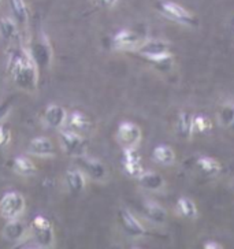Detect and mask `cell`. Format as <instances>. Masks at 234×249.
Wrapping results in <instances>:
<instances>
[{"instance_id": "1", "label": "cell", "mask_w": 234, "mask_h": 249, "mask_svg": "<svg viewBox=\"0 0 234 249\" xmlns=\"http://www.w3.org/2000/svg\"><path fill=\"white\" fill-rule=\"evenodd\" d=\"M8 71L11 74L15 85L25 92H35L38 84V69L29 51L21 47L13 48L8 58Z\"/></svg>"}, {"instance_id": "2", "label": "cell", "mask_w": 234, "mask_h": 249, "mask_svg": "<svg viewBox=\"0 0 234 249\" xmlns=\"http://www.w3.org/2000/svg\"><path fill=\"white\" fill-rule=\"evenodd\" d=\"M29 53L32 59L35 60L38 70L48 69L52 62V48L44 35L37 36L32 40L29 48Z\"/></svg>"}, {"instance_id": "3", "label": "cell", "mask_w": 234, "mask_h": 249, "mask_svg": "<svg viewBox=\"0 0 234 249\" xmlns=\"http://www.w3.org/2000/svg\"><path fill=\"white\" fill-rule=\"evenodd\" d=\"M158 10L161 11L164 17H167L170 19L176 21L178 23H182L186 26H195L196 19L192 13L180 4H177L174 1H168V0H162L158 3Z\"/></svg>"}, {"instance_id": "4", "label": "cell", "mask_w": 234, "mask_h": 249, "mask_svg": "<svg viewBox=\"0 0 234 249\" xmlns=\"http://www.w3.org/2000/svg\"><path fill=\"white\" fill-rule=\"evenodd\" d=\"M25 210V198L18 192H8L0 200V215L6 219L18 218Z\"/></svg>"}, {"instance_id": "5", "label": "cell", "mask_w": 234, "mask_h": 249, "mask_svg": "<svg viewBox=\"0 0 234 249\" xmlns=\"http://www.w3.org/2000/svg\"><path fill=\"white\" fill-rule=\"evenodd\" d=\"M59 140L60 144L65 149V152L70 156H81L85 152V148L88 145V141L81 136L80 133L66 129V130H60L59 133Z\"/></svg>"}, {"instance_id": "6", "label": "cell", "mask_w": 234, "mask_h": 249, "mask_svg": "<svg viewBox=\"0 0 234 249\" xmlns=\"http://www.w3.org/2000/svg\"><path fill=\"white\" fill-rule=\"evenodd\" d=\"M32 231L36 241L41 247H51L54 244V226L43 215H37L32 220Z\"/></svg>"}, {"instance_id": "7", "label": "cell", "mask_w": 234, "mask_h": 249, "mask_svg": "<svg viewBox=\"0 0 234 249\" xmlns=\"http://www.w3.org/2000/svg\"><path fill=\"white\" fill-rule=\"evenodd\" d=\"M75 163H77V166L80 167V170L84 174H87L89 178H92L95 181H102L107 176L106 166L103 164L102 161L96 160V159L87 158V156L81 155V156L75 158Z\"/></svg>"}, {"instance_id": "8", "label": "cell", "mask_w": 234, "mask_h": 249, "mask_svg": "<svg viewBox=\"0 0 234 249\" xmlns=\"http://www.w3.org/2000/svg\"><path fill=\"white\" fill-rule=\"evenodd\" d=\"M118 139L125 148H134L140 142L141 130L137 124L132 122H122L118 127Z\"/></svg>"}, {"instance_id": "9", "label": "cell", "mask_w": 234, "mask_h": 249, "mask_svg": "<svg viewBox=\"0 0 234 249\" xmlns=\"http://www.w3.org/2000/svg\"><path fill=\"white\" fill-rule=\"evenodd\" d=\"M119 222L124 227V230L132 237H140L145 234V229L136 219V216L127 210H121L119 211Z\"/></svg>"}, {"instance_id": "10", "label": "cell", "mask_w": 234, "mask_h": 249, "mask_svg": "<svg viewBox=\"0 0 234 249\" xmlns=\"http://www.w3.org/2000/svg\"><path fill=\"white\" fill-rule=\"evenodd\" d=\"M30 155L38 156V158H52L55 156V148L50 139L47 137H36L29 142L28 148Z\"/></svg>"}, {"instance_id": "11", "label": "cell", "mask_w": 234, "mask_h": 249, "mask_svg": "<svg viewBox=\"0 0 234 249\" xmlns=\"http://www.w3.org/2000/svg\"><path fill=\"white\" fill-rule=\"evenodd\" d=\"M112 44H114V47L121 48V50H130V48L140 47L143 44V40L137 33H134L132 30H121L114 37Z\"/></svg>"}, {"instance_id": "12", "label": "cell", "mask_w": 234, "mask_h": 249, "mask_svg": "<svg viewBox=\"0 0 234 249\" xmlns=\"http://www.w3.org/2000/svg\"><path fill=\"white\" fill-rule=\"evenodd\" d=\"M66 119L67 112L62 106L52 104V106L47 107V110L44 112V122L47 126H50L52 129H58L66 122Z\"/></svg>"}, {"instance_id": "13", "label": "cell", "mask_w": 234, "mask_h": 249, "mask_svg": "<svg viewBox=\"0 0 234 249\" xmlns=\"http://www.w3.org/2000/svg\"><path fill=\"white\" fill-rule=\"evenodd\" d=\"M25 234H26V226L18 218L8 219L6 226L3 227V235L10 242L21 241Z\"/></svg>"}, {"instance_id": "14", "label": "cell", "mask_w": 234, "mask_h": 249, "mask_svg": "<svg viewBox=\"0 0 234 249\" xmlns=\"http://www.w3.org/2000/svg\"><path fill=\"white\" fill-rule=\"evenodd\" d=\"M66 122L69 124V129L77 133L89 132V129L92 126V122L88 115H85L84 112H80V111H74L73 114H70L67 117Z\"/></svg>"}, {"instance_id": "15", "label": "cell", "mask_w": 234, "mask_h": 249, "mask_svg": "<svg viewBox=\"0 0 234 249\" xmlns=\"http://www.w3.org/2000/svg\"><path fill=\"white\" fill-rule=\"evenodd\" d=\"M66 183L73 195H80L85 188V176L80 169H70L66 173Z\"/></svg>"}, {"instance_id": "16", "label": "cell", "mask_w": 234, "mask_h": 249, "mask_svg": "<svg viewBox=\"0 0 234 249\" xmlns=\"http://www.w3.org/2000/svg\"><path fill=\"white\" fill-rule=\"evenodd\" d=\"M11 167L18 176L22 177H32L37 173L36 164L23 156H17L14 160L11 161Z\"/></svg>"}, {"instance_id": "17", "label": "cell", "mask_w": 234, "mask_h": 249, "mask_svg": "<svg viewBox=\"0 0 234 249\" xmlns=\"http://www.w3.org/2000/svg\"><path fill=\"white\" fill-rule=\"evenodd\" d=\"M177 132L178 134L183 137V139H188L190 134L193 133V117L190 115L189 112L182 111L180 115H178V121H177Z\"/></svg>"}, {"instance_id": "18", "label": "cell", "mask_w": 234, "mask_h": 249, "mask_svg": "<svg viewBox=\"0 0 234 249\" xmlns=\"http://www.w3.org/2000/svg\"><path fill=\"white\" fill-rule=\"evenodd\" d=\"M168 51L167 44L162 43V41H148V43H144V44L140 45L139 52L144 56V58H151V56H155V55H161V53H164V52Z\"/></svg>"}, {"instance_id": "19", "label": "cell", "mask_w": 234, "mask_h": 249, "mask_svg": "<svg viewBox=\"0 0 234 249\" xmlns=\"http://www.w3.org/2000/svg\"><path fill=\"white\" fill-rule=\"evenodd\" d=\"M0 36L6 41L15 40L18 36V28L14 19L11 18H1L0 19Z\"/></svg>"}, {"instance_id": "20", "label": "cell", "mask_w": 234, "mask_h": 249, "mask_svg": "<svg viewBox=\"0 0 234 249\" xmlns=\"http://www.w3.org/2000/svg\"><path fill=\"white\" fill-rule=\"evenodd\" d=\"M137 179L141 183V186L149 191H158L163 186V178L156 173H143Z\"/></svg>"}, {"instance_id": "21", "label": "cell", "mask_w": 234, "mask_h": 249, "mask_svg": "<svg viewBox=\"0 0 234 249\" xmlns=\"http://www.w3.org/2000/svg\"><path fill=\"white\" fill-rule=\"evenodd\" d=\"M152 158H154V160L156 163L168 166V164H171L174 161L176 155H174V151L167 145H158L152 152Z\"/></svg>"}, {"instance_id": "22", "label": "cell", "mask_w": 234, "mask_h": 249, "mask_svg": "<svg viewBox=\"0 0 234 249\" xmlns=\"http://www.w3.org/2000/svg\"><path fill=\"white\" fill-rule=\"evenodd\" d=\"M144 213L149 220L155 223H163L166 220V211L156 203H145L144 204Z\"/></svg>"}, {"instance_id": "23", "label": "cell", "mask_w": 234, "mask_h": 249, "mask_svg": "<svg viewBox=\"0 0 234 249\" xmlns=\"http://www.w3.org/2000/svg\"><path fill=\"white\" fill-rule=\"evenodd\" d=\"M8 1L15 19L22 25H26L29 15H28V7L25 4V0H8Z\"/></svg>"}, {"instance_id": "24", "label": "cell", "mask_w": 234, "mask_h": 249, "mask_svg": "<svg viewBox=\"0 0 234 249\" xmlns=\"http://www.w3.org/2000/svg\"><path fill=\"white\" fill-rule=\"evenodd\" d=\"M198 166L204 171L205 174L215 176L220 171V164L215 159L208 158V156H201L198 159Z\"/></svg>"}, {"instance_id": "25", "label": "cell", "mask_w": 234, "mask_h": 249, "mask_svg": "<svg viewBox=\"0 0 234 249\" xmlns=\"http://www.w3.org/2000/svg\"><path fill=\"white\" fill-rule=\"evenodd\" d=\"M178 210H180V213H182L185 218L193 219V218L198 216V208H196V204L188 197H181L178 200Z\"/></svg>"}, {"instance_id": "26", "label": "cell", "mask_w": 234, "mask_h": 249, "mask_svg": "<svg viewBox=\"0 0 234 249\" xmlns=\"http://www.w3.org/2000/svg\"><path fill=\"white\" fill-rule=\"evenodd\" d=\"M212 129L211 121L205 115H195L193 117V132L208 133Z\"/></svg>"}, {"instance_id": "27", "label": "cell", "mask_w": 234, "mask_h": 249, "mask_svg": "<svg viewBox=\"0 0 234 249\" xmlns=\"http://www.w3.org/2000/svg\"><path fill=\"white\" fill-rule=\"evenodd\" d=\"M125 171L127 173V176L133 177V178H139L143 173V164H141V159L140 160H122Z\"/></svg>"}, {"instance_id": "28", "label": "cell", "mask_w": 234, "mask_h": 249, "mask_svg": "<svg viewBox=\"0 0 234 249\" xmlns=\"http://www.w3.org/2000/svg\"><path fill=\"white\" fill-rule=\"evenodd\" d=\"M220 122L226 126H232L234 124V104L233 103H226L219 114Z\"/></svg>"}, {"instance_id": "29", "label": "cell", "mask_w": 234, "mask_h": 249, "mask_svg": "<svg viewBox=\"0 0 234 249\" xmlns=\"http://www.w3.org/2000/svg\"><path fill=\"white\" fill-rule=\"evenodd\" d=\"M10 140H11V130H10V127H8L7 124H1L0 126V148L8 145Z\"/></svg>"}, {"instance_id": "30", "label": "cell", "mask_w": 234, "mask_h": 249, "mask_svg": "<svg viewBox=\"0 0 234 249\" xmlns=\"http://www.w3.org/2000/svg\"><path fill=\"white\" fill-rule=\"evenodd\" d=\"M11 107H13V97H11V99H7V100H4L3 103H0V121H1V119L6 117L8 112H10Z\"/></svg>"}, {"instance_id": "31", "label": "cell", "mask_w": 234, "mask_h": 249, "mask_svg": "<svg viewBox=\"0 0 234 249\" xmlns=\"http://www.w3.org/2000/svg\"><path fill=\"white\" fill-rule=\"evenodd\" d=\"M97 3H99L102 7L110 8V7H114V6L117 4L118 0H97Z\"/></svg>"}, {"instance_id": "32", "label": "cell", "mask_w": 234, "mask_h": 249, "mask_svg": "<svg viewBox=\"0 0 234 249\" xmlns=\"http://www.w3.org/2000/svg\"><path fill=\"white\" fill-rule=\"evenodd\" d=\"M204 248L205 249H219V248H222V247H220L219 244H218V242H214V241H208V242H205L204 244Z\"/></svg>"}, {"instance_id": "33", "label": "cell", "mask_w": 234, "mask_h": 249, "mask_svg": "<svg viewBox=\"0 0 234 249\" xmlns=\"http://www.w3.org/2000/svg\"><path fill=\"white\" fill-rule=\"evenodd\" d=\"M232 127H233V129H234V124H232Z\"/></svg>"}]
</instances>
